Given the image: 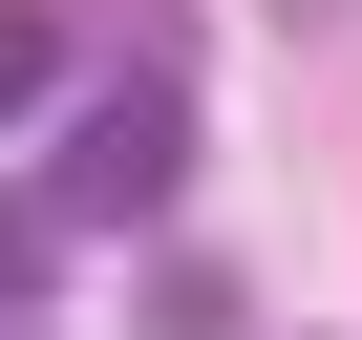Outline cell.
Listing matches in <instances>:
<instances>
[{
    "label": "cell",
    "mask_w": 362,
    "mask_h": 340,
    "mask_svg": "<svg viewBox=\"0 0 362 340\" xmlns=\"http://www.w3.org/2000/svg\"><path fill=\"white\" fill-rule=\"evenodd\" d=\"M128 319H149V340H235V277H214V255H149Z\"/></svg>",
    "instance_id": "cell-2"
},
{
    "label": "cell",
    "mask_w": 362,
    "mask_h": 340,
    "mask_svg": "<svg viewBox=\"0 0 362 340\" xmlns=\"http://www.w3.org/2000/svg\"><path fill=\"white\" fill-rule=\"evenodd\" d=\"M22 107H64V22H43V0H0V128H22Z\"/></svg>",
    "instance_id": "cell-3"
},
{
    "label": "cell",
    "mask_w": 362,
    "mask_h": 340,
    "mask_svg": "<svg viewBox=\"0 0 362 340\" xmlns=\"http://www.w3.org/2000/svg\"><path fill=\"white\" fill-rule=\"evenodd\" d=\"M43 255H64V192H22V170H0V319L43 298Z\"/></svg>",
    "instance_id": "cell-4"
},
{
    "label": "cell",
    "mask_w": 362,
    "mask_h": 340,
    "mask_svg": "<svg viewBox=\"0 0 362 340\" xmlns=\"http://www.w3.org/2000/svg\"><path fill=\"white\" fill-rule=\"evenodd\" d=\"M43 192H64L86 234H128V213H170V192H192V85H170V64H128V85H86V107H64V170H43Z\"/></svg>",
    "instance_id": "cell-1"
},
{
    "label": "cell",
    "mask_w": 362,
    "mask_h": 340,
    "mask_svg": "<svg viewBox=\"0 0 362 340\" xmlns=\"http://www.w3.org/2000/svg\"><path fill=\"white\" fill-rule=\"evenodd\" d=\"M0 340H43V319H0Z\"/></svg>",
    "instance_id": "cell-5"
}]
</instances>
